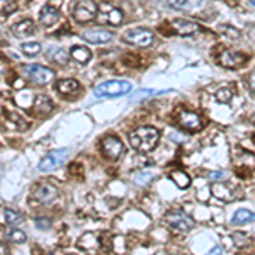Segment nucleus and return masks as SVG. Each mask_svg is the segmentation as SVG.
<instances>
[{
	"label": "nucleus",
	"mask_w": 255,
	"mask_h": 255,
	"mask_svg": "<svg viewBox=\"0 0 255 255\" xmlns=\"http://www.w3.org/2000/svg\"><path fill=\"white\" fill-rule=\"evenodd\" d=\"M12 31H14V34L17 36V38H26V36H31L34 33L36 26L31 19H24V21H19L15 24V26L12 27Z\"/></svg>",
	"instance_id": "obj_20"
},
{
	"label": "nucleus",
	"mask_w": 255,
	"mask_h": 255,
	"mask_svg": "<svg viewBox=\"0 0 255 255\" xmlns=\"http://www.w3.org/2000/svg\"><path fill=\"white\" fill-rule=\"evenodd\" d=\"M101 247V240L95 233H85L80 237V242H78V249L85 250V252H94V250H99Z\"/></svg>",
	"instance_id": "obj_18"
},
{
	"label": "nucleus",
	"mask_w": 255,
	"mask_h": 255,
	"mask_svg": "<svg viewBox=\"0 0 255 255\" xmlns=\"http://www.w3.org/2000/svg\"><path fill=\"white\" fill-rule=\"evenodd\" d=\"M252 221H255V213H252L250 209H238L232 218L233 225H245V223Z\"/></svg>",
	"instance_id": "obj_25"
},
{
	"label": "nucleus",
	"mask_w": 255,
	"mask_h": 255,
	"mask_svg": "<svg viewBox=\"0 0 255 255\" xmlns=\"http://www.w3.org/2000/svg\"><path fill=\"white\" fill-rule=\"evenodd\" d=\"M24 73L27 75L29 80H33L34 83H39V85H46L55 78V71L48 66H41V65H27L24 66Z\"/></svg>",
	"instance_id": "obj_8"
},
{
	"label": "nucleus",
	"mask_w": 255,
	"mask_h": 255,
	"mask_svg": "<svg viewBox=\"0 0 255 255\" xmlns=\"http://www.w3.org/2000/svg\"><path fill=\"white\" fill-rule=\"evenodd\" d=\"M160 139V133L153 126H141L129 133V145L139 153H148L155 150Z\"/></svg>",
	"instance_id": "obj_1"
},
{
	"label": "nucleus",
	"mask_w": 255,
	"mask_h": 255,
	"mask_svg": "<svg viewBox=\"0 0 255 255\" xmlns=\"http://www.w3.org/2000/svg\"><path fill=\"white\" fill-rule=\"evenodd\" d=\"M157 94H160V92H155V90H148V89H145V90H141V92L134 94L131 99H133V101H138V99H141V97H148V95H157Z\"/></svg>",
	"instance_id": "obj_34"
},
{
	"label": "nucleus",
	"mask_w": 255,
	"mask_h": 255,
	"mask_svg": "<svg viewBox=\"0 0 255 255\" xmlns=\"http://www.w3.org/2000/svg\"><path fill=\"white\" fill-rule=\"evenodd\" d=\"M57 90L63 97H75L82 90V87L75 78H62L57 82Z\"/></svg>",
	"instance_id": "obj_15"
},
{
	"label": "nucleus",
	"mask_w": 255,
	"mask_h": 255,
	"mask_svg": "<svg viewBox=\"0 0 255 255\" xmlns=\"http://www.w3.org/2000/svg\"><path fill=\"white\" fill-rule=\"evenodd\" d=\"M34 225L38 226L39 230H50L51 228V221L50 220H46V218H36L34 220Z\"/></svg>",
	"instance_id": "obj_33"
},
{
	"label": "nucleus",
	"mask_w": 255,
	"mask_h": 255,
	"mask_svg": "<svg viewBox=\"0 0 255 255\" xmlns=\"http://www.w3.org/2000/svg\"><path fill=\"white\" fill-rule=\"evenodd\" d=\"M55 109L53 102H51V99L48 97V95H38L34 101V111L38 114H41V116H46V114H50L51 111Z\"/></svg>",
	"instance_id": "obj_21"
},
{
	"label": "nucleus",
	"mask_w": 255,
	"mask_h": 255,
	"mask_svg": "<svg viewBox=\"0 0 255 255\" xmlns=\"http://www.w3.org/2000/svg\"><path fill=\"white\" fill-rule=\"evenodd\" d=\"M3 116H5L7 123H9L10 126H14V129H26V128L29 126V125H27V123L22 119V116H19L17 113H12V111L3 109Z\"/></svg>",
	"instance_id": "obj_22"
},
{
	"label": "nucleus",
	"mask_w": 255,
	"mask_h": 255,
	"mask_svg": "<svg viewBox=\"0 0 255 255\" xmlns=\"http://www.w3.org/2000/svg\"><path fill=\"white\" fill-rule=\"evenodd\" d=\"M221 252H223L221 247H213V249L209 250V254H221Z\"/></svg>",
	"instance_id": "obj_37"
},
{
	"label": "nucleus",
	"mask_w": 255,
	"mask_h": 255,
	"mask_svg": "<svg viewBox=\"0 0 255 255\" xmlns=\"http://www.w3.org/2000/svg\"><path fill=\"white\" fill-rule=\"evenodd\" d=\"M218 62H220V65L225 66V68L238 70V68H242V66H244V63L247 62V57H245V55H242V53H238V51L223 48L220 53H218Z\"/></svg>",
	"instance_id": "obj_9"
},
{
	"label": "nucleus",
	"mask_w": 255,
	"mask_h": 255,
	"mask_svg": "<svg viewBox=\"0 0 255 255\" xmlns=\"http://www.w3.org/2000/svg\"><path fill=\"white\" fill-rule=\"evenodd\" d=\"M220 33L223 36H226L228 39H233V41L240 39V31L233 26H228V24H223V26H220Z\"/></svg>",
	"instance_id": "obj_29"
},
{
	"label": "nucleus",
	"mask_w": 255,
	"mask_h": 255,
	"mask_svg": "<svg viewBox=\"0 0 255 255\" xmlns=\"http://www.w3.org/2000/svg\"><path fill=\"white\" fill-rule=\"evenodd\" d=\"M7 252H9V249H7L3 244H0V254H7Z\"/></svg>",
	"instance_id": "obj_38"
},
{
	"label": "nucleus",
	"mask_w": 255,
	"mask_h": 255,
	"mask_svg": "<svg viewBox=\"0 0 255 255\" xmlns=\"http://www.w3.org/2000/svg\"><path fill=\"white\" fill-rule=\"evenodd\" d=\"M232 238H233V244L238 247V249H244L245 245H249L250 242H249V237H247L245 233H242V232H233L232 233Z\"/></svg>",
	"instance_id": "obj_32"
},
{
	"label": "nucleus",
	"mask_w": 255,
	"mask_h": 255,
	"mask_svg": "<svg viewBox=\"0 0 255 255\" xmlns=\"http://www.w3.org/2000/svg\"><path fill=\"white\" fill-rule=\"evenodd\" d=\"M34 199L39 202V204L50 206L58 199V189L53 184H48V182L39 184L34 191Z\"/></svg>",
	"instance_id": "obj_11"
},
{
	"label": "nucleus",
	"mask_w": 255,
	"mask_h": 255,
	"mask_svg": "<svg viewBox=\"0 0 255 255\" xmlns=\"http://www.w3.org/2000/svg\"><path fill=\"white\" fill-rule=\"evenodd\" d=\"M163 223L169 226L170 230L174 232H179V233H187L194 228V220L189 216L187 213H184L182 209H177V211H170L163 216Z\"/></svg>",
	"instance_id": "obj_3"
},
{
	"label": "nucleus",
	"mask_w": 255,
	"mask_h": 255,
	"mask_svg": "<svg viewBox=\"0 0 255 255\" xmlns=\"http://www.w3.org/2000/svg\"><path fill=\"white\" fill-rule=\"evenodd\" d=\"M216 99H218V102H221V104H228V102H232V99H233V90L223 87V89H220L216 92Z\"/></svg>",
	"instance_id": "obj_31"
},
{
	"label": "nucleus",
	"mask_w": 255,
	"mask_h": 255,
	"mask_svg": "<svg viewBox=\"0 0 255 255\" xmlns=\"http://www.w3.org/2000/svg\"><path fill=\"white\" fill-rule=\"evenodd\" d=\"M58 21H60V10H58V7L45 5L41 10H39V22H41V26L53 27Z\"/></svg>",
	"instance_id": "obj_16"
},
{
	"label": "nucleus",
	"mask_w": 255,
	"mask_h": 255,
	"mask_svg": "<svg viewBox=\"0 0 255 255\" xmlns=\"http://www.w3.org/2000/svg\"><path fill=\"white\" fill-rule=\"evenodd\" d=\"M167 2L175 10H191V9H196L202 0H167Z\"/></svg>",
	"instance_id": "obj_24"
},
{
	"label": "nucleus",
	"mask_w": 255,
	"mask_h": 255,
	"mask_svg": "<svg viewBox=\"0 0 255 255\" xmlns=\"http://www.w3.org/2000/svg\"><path fill=\"white\" fill-rule=\"evenodd\" d=\"M174 31L179 36H192L201 31V26L194 21H187V19H175L172 22Z\"/></svg>",
	"instance_id": "obj_14"
},
{
	"label": "nucleus",
	"mask_w": 255,
	"mask_h": 255,
	"mask_svg": "<svg viewBox=\"0 0 255 255\" xmlns=\"http://www.w3.org/2000/svg\"><path fill=\"white\" fill-rule=\"evenodd\" d=\"M131 83L128 80H107L99 85H95L94 95L99 99L104 97H119V95H126L131 92Z\"/></svg>",
	"instance_id": "obj_2"
},
{
	"label": "nucleus",
	"mask_w": 255,
	"mask_h": 255,
	"mask_svg": "<svg viewBox=\"0 0 255 255\" xmlns=\"http://www.w3.org/2000/svg\"><path fill=\"white\" fill-rule=\"evenodd\" d=\"M113 33L107 29H101V27H94V29H87L82 33V38L87 43H92V45H106L113 39Z\"/></svg>",
	"instance_id": "obj_13"
},
{
	"label": "nucleus",
	"mask_w": 255,
	"mask_h": 255,
	"mask_svg": "<svg viewBox=\"0 0 255 255\" xmlns=\"http://www.w3.org/2000/svg\"><path fill=\"white\" fill-rule=\"evenodd\" d=\"M99 5L95 3V0H78L73 7V19L80 24L92 22L97 15Z\"/></svg>",
	"instance_id": "obj_6"
},
{
	"label": "nucleus",
	"mask_w": 255,
	"mask_h": 255,
	"mask_svg": "<svg viewBox=\"0 0 255 255\" xmlns=\"http://www.w3.org/2000/svg\"><path fill=\"white\" fill-rule=\"evenodd\" d=\"M170 181H172L179 189H187V187L191 186V177L186 172H182V170H174V172H170Z\"/></svg>",
	"instance_id": "obj_23"
},
{
	"label": "nucleus",
	"mask_w": 255,
	"mask_h": 255,
	"mask_svg": "<svg viewBox=\"0 0 255 255\" xmlns=\"http://www.w3.org/2000/svg\"><path fill=\"white\" fill-rule=\"evenodd\" d=\"M3 218H5V223L7 225H19V223L24 221V216L19 211L15 209H10V208H5L3 209Z\"/></svg>",
	"instance_id": "obj_27"
},
{
	"label": "nucleus",
	"mask_w": 255,
	"mask_h": 255,
	"mask_svg": "<svg viewBox=\"0 0 255 255\" xmlns=\"http://www.w3.org/2000/svg\"><path fill=\"white\" fill-rule=\"evenodd\" d=\"M226 177V172L225 170H220V172H211L208 175V179H211V181H221V179Z\"/></svg>",
	"instance_id": "obj_35"
},
{
	"label": "nucleus",
	"mask_w": 255,
	"mask_h": 255,
	"mask_svg": "<svg viewBox=\"0 0 255 255\" xmlns=\"http://www.w3.org/2000/svg\"><path fill=\"white\" fill-rule=\"evenodd\" d=\"M70 58L73 60V62L80 63V65H85V63L90 62V58H92V53H90L89 48L85 46H73L70 50Z\"/></svg>",
	"instance_id": "obj_19"
},
{
	"label": "nucleus",
	"mask_w": 255,
	"mask_h": 255,
	"mask_svg": "<svg viewBox=\"0 0 255 255\" xmlns=\"http://www.w3.org/2000/svg\"><path fill=\"white\" fill-rule=\"evenodd\" d=\"M101 146H102V153H104L107 158H111V160H118V158H121V155L125 153V145H123L121 139L114 136V134H109V136L102 139Z\"/></svg>",
	"instance_id": "obj_10"
},
{
	"label": "nucleus",
	"mask_w": 255,
	"mask_h": 255,
	"mask_svg": "<svg viewBox=\"0 0 255 255\" xmlns=\"http://www.w3.org/2000/svg\"><path fill=\"white\" fill-rule=\"evenodd\" d=\"M22 53L26 55V57H36V55L41 53V45L36 41H31V43H24L21 46Z\"/></svg>",
	"instance_id": "obj_28"
},
{
	"label": "nucleus",
	"mask_w": 255,
	"mask_h": 255,
	"mask_svg": "<svg viewBox=\"0 0 255 255\" xmlns=\"http://www.w3.org/2000/svg\"><path fill=\"white\" fill-rule=\"evenodd\" d=\"M5 238L9 242H12V244H26V240H27L26 233H24L22 230H19V228H14V225H10L9 228H7Z\"/></svg>",
	"instance_id": "obj_26"
},
{
	"label": "nucleus",
	"mask_w": 255,
	"mask_h": 255,
	"mask_svg": "<svg viewBox=\"0 0 255 255\" xmlns=\"http://www.w3.org/2000/svg\"><path fill=\"white\" fill-rule=\"evenodd\" d=\"M95 21L97 24H102V26H121L123 21H125V14H123L121 9L111 5V3H102L97 9V15H95Z\"/></svg>",
	"instance_id": "obj_4"
},
{
	"label": "nucleus",
	"mask_w": 255,
	"mask_h": 255,
	"mask_svg": "<svg viewBox=\"0 0 255 255\" xmlns=\"http://www.w3.org/2000/svg\"><path fill=\"white\" fill-rule=\"evenodd\" d=\"M179 126L184 128L186 131H191V133H196V131L202 129V119L199 118V114L191 113V111H182L179 114Z\"/></svg>",
	"instance_id": "obj_12"
},
{
	"label": "nucleus",
	"mask_w": 255,
	"mask_h": 255,
	"mask_svg": "<svg viewBox=\"0 0 255 255\" xmlns=\"http://www.w3.org/2000/svg\"><path fill=\"white\" fill-rule=\"evenodd\" d=\"M70 150L68 148H60V150H55V151H50L45 158H41L39 162L38 169L41 172H50V170H55L58 167H62L63 163L66 162V157H68Z\"/></svg>",
	"instance_id": "obj_7"
},
{
	"label": "nucleus",
	"mask_w": 255,
	"mask_h": 255,
	"mask_svg": "<svg viewBox=\"0 0 255 255\" xmlns=\"http://www.w3.org/2000/svg\"><path fill=\"white\" fill-rule=\"evenodd\" d=\"M155 36L150 29L146 27H131L123 34V41L128 43L131 46H138V48H145L150 46L153 43Z\"/></svg>",
	"instance_id": "obj_5"
},
{
	"label": "nucleus",
	"mask_w": 255,
	"mask_h": 255,
	"mask_svg": "<svg viewBox=\"0 0 255 255\" xmlns=\"http://www.w3.org/2000/svg\"><path fill=\"white\" fill-rule=\"evenodd\" d=\"M51 50H53L55 53H50V55H48V57H50V58H53L55 62L62 63V65H65V63H66V60H68L70 55L66 53L65 50H62V48H51Z\"/></svg>",
	"instance_id": "obj_30"
},
{
	"label": "nucleus",
	"mask_w": 255,
	"mask_h": 255,
	"mask_svg": "<svg viewBox=\"0 0 255 255\" xmlns=\"http://www.w3.org/2000/svg\"><path fill=\"white\" fill-rule=\"evenodd\" d=\"M249 87L255 92V71L254 73H250V77H249Z\"/></svg>",
	"instance_id": "obj_36"
},
{
	"label": "nucleus",
	"mask_w": 255,
	"mask_h": 255,
	"mask_svg": "<svg viewBox=\"0 0 255 255\" xmlns=\"http://www.w3.org/2000/svg\"><path fill=\"white\" fill-rule=\"evenodd\" d=\"M211 192H213L214 197H218L223 202H232L237 199V196H235V189L228 184H214L211 187Z\"/></svg>",
	"instance_id": "obj_17"
}]
</instances>
